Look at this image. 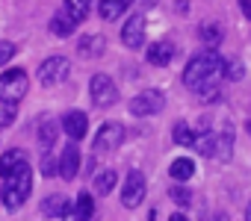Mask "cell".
<instances>
[{
  "label": "cell",
  "mask_w": 251,
  "mask_h": 221,
  "mask_svg": "<svg viewBox=\"0 0 251 221\" xmlns=\"http://www.w3.org/2000/svg\"><path fill=\"white\" fill-rule=\"evenodd\" d=\"M225 59H222V53L216 50V47H207V50H201L198 56H192L189 59V65H186V71H183V83H186V88H192V91H198L201 97H216V91H219V80L225 77Z\"/></svg>",
  "instance_id": "obj_1"
},
{
  "label": "cell",
  "mask_w": 251,
  "mask_h": 221,
  "mask_svg": "<svg viewBox=\"0 0 251 221\" xmlns=\"http://www.w3.org/2000/svg\"><path fill=\"white\" fill-rule=\"evenodd\" d=\"M30 189H33V174H30V165H18L9 177H3V192H0V198H3L6 209H21L24 200L30 198Z\"/></svg>",
  "instance_id": "obj_2"
},
{
  "label": "cell",
  "mask_w": 251,
  "mask_h": 221,
  "mask_svg": "<svg viewBox=\"0 0 251 221\" xmlns=\"http://www.w3.org/2000/svg\"><path fill=\"white\" fill-rule=\"evenodd\" d=\"M27 88H30L27 71L9 68L6 74H0V103H21V97L27 94Z\"/></svg>",
  "instance_id": "obj_3"
},
{
  "label": "cell",
  "mask_w": 251,
  "mask_h": 221,
  "mask_svg": "<svg viewBox=\"0 0 251 221\" xmlns=\"http://www.w3.org/2000/svg\"><path fill=\"white\" fill-rule=\"evenodd\" d=\"M163 106H166V94L157 91V88H148V91H142L130 100V112L139 115V118H148V115L163 112Z\"/></svg>",
  "instance_id": "obj_4"
},
{
  "label": "cell",
  "mask_w": 251,
  "mask_h": 221,
  "mask_svg": "<svg viewBox=\"0 0 251 221\" xmlns=\"http://www.w3.org/2000/svg\"><path fill=\"white\" fill-rule=\"evenodd\" d=\"M145 186H148V183H145V174H142V171H136V168L127 171V177H124V186H121V203L130 206V209L139 206V203L145 200Z\"/></svg>",
  "instance_id": "obj_5"
},
{
  "label": "cell",
  "mask_w": 251,
  "mask_h": 221,
  "mask_svg": "<svg viewBox=\"0 0 251 221\" xmlns=\"http://www.w3.org/2000/svg\"><path fill=\"white\" fill-rule=\"evenodd\" d=\"M89 97H92V103L95 106H112L115 103V97H118V91H115V83L106 77V74H95L92 80H89Z\"/></svg>",
  "instance_id": "obj_6"
},
{
  "label": "cell",
  "mask_w": 251,
  "mask_h": 221,
  "mask_svg": "<svg viewBox=\"0 0 251 221\" xmlns=\"http://www.w3.org/2000/svg\"><path fill=\"white\" fill-rule=\"evenodd\" d=\"M68 74H71V65H68V59H62V56H50V59H45L42 68H39L42 86H59V83L68 80Z\"/></svg>",
  "instance_id": "obj_7"
},
{
  "label": "cell",
  "mask_w": 251,
  "mask_h": 221,
  "mask_svg": "<svg viewBox=\"0 0 251 221\" xmlns=\"http://www.w3.org/2000/svg\"><path fill=\"white\" fill-rule=\"evenodd\" d=\"M121 42L127 44L130 50H139V47L145 44V18H142V15L127 18V24L121 27Z\"/></svg>",
  "instance_id": "obj_8"
},
{
  "label": "cell",
  "mask_w": 251,
  "mask_h": 221,
  "mask_svg": "<svg viewBox=\"0 0 251 221\" xmlns=\"http://www.w3.org/2000/svg\"><path fill=\"white\" fill-rule=\"evenodd\" d=\"M121 139H124V127H121V124H103V127L95 133V151H98V154H100V151H112V148L121 145Z\"/></svg>",
  "instance_id": "obj_9"
},
{
  "label": "cell",
  "mask_w": 251,
  "mask_h": 221,
  "mask_svg": "<svg viewBox=\"0 0 251 221\" xmlns=\"http://www.w3.org/2000/svg\"><path fill=\"white\" fill-rule=\"evenodd\" d=\"M62 130L68 133V139H83L86 130H89V118H86V112H80V109L68 112V115L62 118Z\"/></svg>",
  "instance_id": "obj_10"
},
{
  "label": "cell",
  "mask_w": 251,
  "mask_h": 221,
  "mask_svg": "<svg viewBox=\"0 0 251 221\" xmlns=\"http://www.w3.org/2000/svg\"><path fill=\"white\" fill-rule=\"evenodd\" d=\"M77 171H80V151H77V145H68L59 156V174L65 180H74Z\"/></svg>",
  "instance_id": "obj_11"
},
{
  "label": "cell",
  "mask_w": 251,
  "mask_h": 221,
  "mask_svg": "<svg viewBox=\"0 0 251 221\" xmlns=\"http://www.w3.org/2000/svg\"><path fill=\"white\" fill-rule=\"evenodd\" d=\"M172 59H175V47H172L169 42H154V44L148 47V62H151V65L163 68V65H169Z\"/></svg>",
  "instance_id": "obj_12"
},
{
  "label": "cell",
  "mask_w": 251,
  "mask_h": 221,
  "mask_svg": "<svg viewBox=\"0 0 251 221\" xmlns=\"http://www.w3.org/2000/svg\"><path fill=\"white\" fill-rule=\"evenodd\" d=\"M133 3V0H98V9H100V18L103 21H115L124 15V9H127Z\"/></svg>",
  "instance_id": "obj_13"
},
{
  "label": "cell",
  "mask_w": 251,
  "mask_h": 221,
  "mask_svg": "<svg viewBox=\"0 0 251 221\" xmlns=\"http://www.w3.org/2000/svg\"><path fill=\"white\" fill-rule=\"evenodd\" d=\"M74 30H77V21H74L68 12H56V15L50 18V33H53V36H59V39H68Z\"/></svg>",
  "instance_id": "obj_14"
},
{
  "label": "cell",
  "mask_w": 251,
  "mask_h": 221,
  "mask_svg": "<svg viewBox=\"0 0 251 221\" xmlns=\"http://www.w3.org/2000/svg\"><path fill=\"white\" fill-rule=\"evenodd\" d=\"M24 162H27V154H24V151H18V148H15V151H6L3 156H0V180L9 177V174H12L18 165H24Z\"/></svg>",
  "instance_id": "obj_15"
},
{
  "label": "cell",
  "mask_w": 251,
  "mask_h": 221,
  "mask_svg": "<svg viewBox=\"0 0 251 221\" xmlns=\"http://www.w3.org/2000/svg\"><path fill=\"white\" fill-rule=\"evenodd\" d=\"M103 36H83L80 39V44H77V53L83 56V59H89V56H100L103 53Z\"/></svg>",
  "instance_id": "obj_16"
},
{
  "label": "cell",
  "mask_w": 251,
  "mask_h": 221,
  "mask_svg": "<svg viewBox=\"0 0 251 221\" xmlns=\"http://www.w3.org/2000/svg\"><path fill=\"white\" fill-rule=\"evenodd\" d=\"M65 209H68V200L62 195H48L42 200V215L45 218H59V215H65Z\"/></svg>",
  "instance_id": "obj_17"
},
{
  "label": "cell",
  "mask_w": 251,
  "mask_h": 221,
  "mask_svg": "<svg viewBox=\"0 0 251 221\" xmlns=\"http://www.w3.org/2000/svg\"><path fill=\"white\" fill-rule=\"evenodd\" d=\"M201 156H216V133H210L207 127L201 133H195V145H192Z\"/></svg>",
  "instance_id": "obj_18"
},
{
  "label": "cell",
  "mask_w": 251,
  "mask_h": 221,
  "mask_svg": "<svg viewBox=\"0 0 251 221\" xmlns=\"http://www.w3.org/2000/svg\"><path fill=\"white\" fill-rule=\"evenodd\" d=\"M169 174H172L177 183H186V180L195 174V162H192V159H186V156H180V159H175V162L169 165Z\"/></svg>",
  "instance_id": "obj_19"
},
{
  "label": "cell",
  "mask_w": 251,
  "mask_h": 221,
  "mask_svg": "<svg viewBox=\"0 0 251 221\" xmlns=\"http://www.w3.org/2000/svg\"><path fill=\"white\" fill-rule=\"evenodd\" d=\"M230 154H233V133H230V127L225 124L222 133L216 136V156H219V159H230Z\"/></svg>",
  "instance_id": "obj_20"
},
{
  "label": "cell",
  "mask_w": 251,
  "mask_h": 221,
  "mask_svg": "<svg viewBox=\"0 0 251 221\" xmlns=\"http://www.w3.org/2000/svg\"><path fill=\"white\" fill-rule=\"evenodd\" d=\"M198 36H201V42H204L207 47H216V44L222 42V27H219L216 21H207V24H201Z\"/></svg>",
  "instance_id": "obj_21"
},
{
  "label": "cell",
  "mask_w": 251,
  "mask_h": 221,
  "mask_svg": "<svg viewBox=\"0 0 251 221\" xmlns=\"http://www.w3.org/2000/svg\"><path fill=\"white\" fill-rule=\"evenodd\" d=\"M89 9H92V0H65V12H68L77 24L89 15Z\"/></svg>",
  "instance_id": "obj_22"
},
{
  "label": "cell",
  "mask_w": 251,
  "mask_h": 221,
  "mask_svg": "<svg viewBox=\"0 0 251 221\" xmlns=\"http://www.w3.org/2000/svg\"><path fill=\"white\" fill-rule=\"evenodd\" d=\"M172 139H175V145H180V148H192V145H195V133H192L183 121H180V124H175Z\"/></svg>",
  "instance_id": "obj_23"
},
{
  "label": "cell",
  "mask_w": 251,
  "mask_h": 221,
  "mask_svg": "<svg viewBox=\"0 0 251 221\" xmlns=\"http://www.w3.org/2000/svg\"><path fill=\"white\" fill-rule=\"evenodd\" d=\"M115 183H118L115 171H100V174L95 177V192H98V195H109V192L115 189Z\"/></svg>",
  "instance_id": "obj_24"
},
{
  "label": "cell",
  "mask_w": 251,
  "mask_h": 221,
  "mask_svg": "<svg viewBox=\"0 0 251 221\" xmlns=\"http://www.w3.org/2000/svg\"><path fill=\"white\" fill-rule=\"evenodd\" d=\"M74 209H77V212H80L86 221H92V215H95V200H92V195H89V192H83V195L77 198Z\"/></svg>",
  "instance_id": "obj_25"
},
{
  "label": "cell",
  "mask_w": 251,
  "mask_h": 221,
  "mask_svg": "<svg viewBox=\"0 0 251 221\" xmlns=\"http://www.w3.org/2000/svg\"><path fill=\"white\" fill-rule=\"evenodd\" d=\"M39 142H42V148H45V151L56 142V124H53V121H45V124L39 127Z\"/></svg>",
  "instance_id": "obj_26"
},
{
  "label": "cell",
  "mask_w": 251,
  "mask_h": 221,
  "mask_svg": "<svg viewBox=\"0 0 251 221\" xmlns=\"http://www.w3.org/2000/svg\"><path fill=\"white\" fill-rule=\"evenodd\" d=\"M15 106L18 103H0V127H9L15 121Z\"/></svg>",
  "instance_id": "obj_27"
},
{
  "label": "cell",
  "mask_w": 251,
  "mask_h": 221,
  "mask_svg": "<svg viewBox=\"0 0 251 221\" xmlns=\"http://www.w3.org/2000/svg\"><path fill=\"white\" fill-rule=\"evenodd\" d=\"M169 198H172L175 203H180V206H183V203H189V200H192V192H189V189H183V186H175V189H169Z\"/></svg>",
  "instance_id": "obj_28"
},
{
  "label": "cell",
  "mask_w": 251,
  "mask_h": 221,
  "mask_svg": "<svg viewBox=\"0 0 251 221\" xmlns=\"http://www.w3.org/2000/svg\"><path fill=\"white\" fill-rule=\"evenodd\" d=\"M42 174H45V177H53V174H59V159H53V156H45V159H42Z\"/></svg>",
  "instance_id": "obj_29"
},
{
  "label": "cell",
  "mask_w": 251,
  "mask_h": 221,
  "mask_svg": "<svg viewBox=\"0 0 251 221\" xmlns=\"http://www.w3.org/2000/svg\"><path fill=\"white\" fill-rule=\"evenodd\" d=\"M15 50H18V47H15L12 42H0V65H6V62L15 56Z\"/></svg>",
  "instance_id": "obj_30"
},
{
  "label": "cell",
  "mask_w": 251,
  "mask_h": 221,
  "mask_svg": "<svg viewBox=\"0 0 251 221\" xmlns=\"http://www.w3.org/2000/svg\"><path fill=\"white\" fill-rule=\"evenodd\" d=\"M225 77H227V80H239V77H242V65H239V62H227V65H225Z\"/></svg>",
  "instance_id": "obj_31"
},
{
  "label": "cell",
  "mask_w": 251,
  "mask_h": 221,
  "mask_svg": "<svg viewBox=\"0 0 251 221\" xmlns=\"http://www.w3.org/2000/svg\"><path fill=\"white\" fill-rule=\"evenodd\" d=\"M62 221H86V218H83V215H80V212H77V209H74V206L68 203V209H65V215H62Z\"/></svg>",
  "instance_id": "obj_32"
},
{
  "label": "cell",
  "mask_w": 251,
  "mask_h": 221,
  "mask_svg": "<svg viewBox=\"0 0 251 221\" xmlns=\"http://www.w3.org/2000/svg\"><path fill=\"white\" fill-rule=\"evenodd\" d=\"M239 9H242L245 18H251V0H239Z\"/></svg>",
  "instance_id": "obj_33"
},
{
  "label": "cell",
  "mask_w": 251,
  "mask_h": 221,
  "mask_svg": "<svg viewBox=\"0 0 251 221\" xmlns=\"http://www.w3.org/2000/svg\"><path fill=\"white\" fill-rule=\"evenodd\" d=\"M169 221H186V215H180V212H175V215H172Z\"/></svg>",
  "instance_id": "obj_34"
},
{
  "label": "cell",
  "mask_w": 251,
  "mask_h": 221,
  "mask_svg": "<svg viewBox=\"0 0 251 221\" xmlns=\"http://www.w3.org/2000/svg\"><path fill=\"white\" fill-rule=\"evenodd\" d=\"M210 221H227V215H222V212H216V215H213Z\"/></svg>",
  "instance_id": "obj_35"
},
{
  "label": "cell",
  "mask_w": 251,
  "mask_h": 221,
  "mask_svg": "<svg viewBox=\"0 0 251 221\" xmlns=\"http://www.w3.org/2000/svg\"><path fill=\"white\" fill-rule=\"evenodd\" d=\"M245 221H251V203H248V209H245Z\"/></svg>",
  "instance_id": "obj_36"
},
{
  "label": "cell",
  "mask_w": 251,
  "mask_h": 221,
  "mask_svg": "<svg viewBox=\"0 0 251 221\" xmlns=\"http://www.w3.org/2000/svg\"><path fill=\"white\" fill-rule=\"evenodd\" d=\"M245 130H248V136H251V118H248V124H245Z\"/></svg>",
  "instance_id": "obj_37"
}]
</instances>
